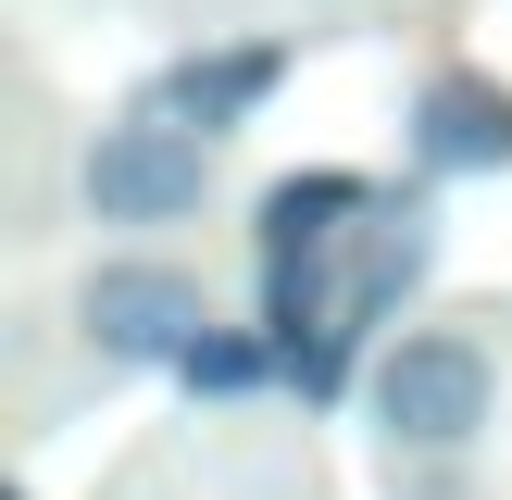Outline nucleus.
Wrapping results in <instances>:
<instances>
[{
	"label": "nucleus",
	"instance_id": "nucleus-1",
	"mask_svg": "<svg viewBox=\"0 0 512 500\" xmlns=\"http://www.w3.org/2000/svg\"><path fill=\"white\" fill-rule=\"evenodd\" d=\"M488 413H500V375H488V350L463 325H413V338L375 350V425H388V450H475Z\"/></svg>",
	"mask_w": 512,
	"mask_h": 500
},
{
	"label": "nucleus",
	"instance_id": "nucleus-2",
	"mask_svg": "<svg viewBox=\"0 0 512 500\" xmlns=\"http://www.w3.org/2000/svg\"><path fill=\"white\" fill-rule=\"evenodd\" d=\"M75 188H88L100 225H188L200 200H213V138L175 125L163 100H150V113H125V125H100V138H88Z\"/></svg>",
	"mask_w": 512,
	"mask_h": 500
},
{
	"label": "nucleus",
	"instance_id": "nucleus-3",
	"mask_svg": "<svg viewBox=\"0 0 512 500\" xmlns=\"http://www.w3.org/2000/svg\"><path fill=\"white\" fill-rule=\"evenodd\" d=\"M75 325H88V350L100 363H188L200 350V325H213V300H200V275H175V263H100L88 288H75Z\"/></svg>",
	"mask_w": 512,
	"mask_h": 500
},
{
	"label": "nucleus",
	"instance_id": "nucleus-4",
	"mask_svg": "<svg viewBox=\"0 0 512 500\" xmlns=\"http://www.w3.org/2000/svg\"><path fill=\"white\" fill-rule=\"evenodd\" d=\"M438 263V225H425V200H375L363 225H350V263H338V338L363 350L375 325L413 300V275Z\"/></svg>",
	"mask_w": 512,
	"mask_h": 500
},
{
	"label": "nucleus",
	"instance_id": "nucleus-5",
	"mask_svg": "<svg viewBox=\"0 0 512 500\" xmlns=\"http://www.w3.org/2000/svg\"><path fill=\"white\" fill-rule=\"evenodd\" d=\"M413 163L425 175H500L512 163V88H500V75H425Z\"/></svg>",
	"mask_w": 512,
	"mask_h": 500
},
{
	"label": "nucleus",
	"instance_id": "nucleus-6",
	"mask_svg": "<svg viewBox=\"0 0 512 500\" xmlns=\"http://www.w3.org/2000/svg\"><path fill=\"white\" fill-rule=\"evenodd\" d=\"M275 88H288V50H275V38H238V50H188V63H163L150 100H163L175 125H200V138H225V125H250Z\"/></svg>",
	"mask_w": 512,
	"mask_h": 500
},
{
	"label": "nucleus",
	"instance_id": "nucleus-7",
	"mask_svg": "<svg viewBox=\"0 0 512 500\" xmlns=\"http://www.w3.org/2000/svg\"><path fill=\"white\" fill-rule=\"evenodd\" d=\"M175 375H188L200 400H250L263 375H288V350H275V338H238V325H200V350H188Z\"/></svg>",
	"mask_w": 512,
	"mask_h": 500
}]
</instances>
